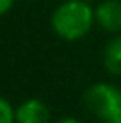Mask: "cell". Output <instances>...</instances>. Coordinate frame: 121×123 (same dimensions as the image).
I'll use <instances>...</instances> for the list:
<instances>
[{"mask_svg":"<svg viewBox=\"0 0 121 123\" xmlns=\"http://www.w3.org/2000/svg\"><path fill=\"white\" fill-rule=\"evenodd\" d=\"M94 9L84 0H66L55 7L50 18L53 32L66 41L84 37L94 25Z\"/></svg>","mask_w":121,"mask_h":123,"instance_id":"cell-1","label":"cell"},{"mask_svg":"<svg viewBox=\"0 0 121 123\" xmlns=\"http://www.w3.org/2000/svg\"><path fill=\"white\" fill-rule=\"evenodd\" d=\"M84 105L102 123H121V89L109 82H96L87 87Z\"/></svg>","mask_w":121,"mask_h":123,"instance_id":"cell-2","label":"cell"},{"mask_svg":"<svg viewBox=\"0 0 121 123\" xmlns=\"http://www.w3.org/2000/svg\"><path fill=\"white\" fill-rule=\"evenodd\" d=\"M94 20L103 31L119 32L121 31V0H103L94 7Z\"/></svg>","mask_w":121,"mask_h":123,"instance_id":"cell-3","label":"cell"},{"mask_svg":"<svg viewBox=\"0 0 121 123\" xmlns=\"http://www.w3.org/2000/svg\"><path fill=\"white\" fill-rule=\"evenodd\" d=\"M16 123H50V109L43 100L29 98L16 107Z\"/></svg>","mask_w":121,"mask_h":123,"instance_id":"cell-4","label":"cell"},{"mask_svg":"<svg viewBox=\"0 0 121 123\" xmlns=\"http://www.w3.org/2000/svg\"><path fill=\"white\" fill-rule=\"evenodd\" d=\"M103 64L112 75H121V36L110 39L103 52Z\"/></svg>","mask_w":121,"mask_h":123,"instance_id":"cell-5","label":"cell"},{"mask_svg":"<svg viewBox=\"0 0 121 123\" xmlns=\"http://www.w3.org/2000/svg\"><path fill=\"white\" fill-rule=\"evenodd\" d=\"M0 123H16V109L4 96H0Z\"/></svg>","mask_w":121,"mask_h":123,"instance_id":"cell-6","label":"cell"},{"mask_svg":"<svg viewBox=\"0 0 121 123\" xmlns=\"http://www.w3.org/2000/svg\"><path fill=\"white\" fill-rule=\"evenodd\" d=\"M12 6H14V0H0V16L9 12L12 9Z\"/></svg>","mask_w":121,"mask_h":123,"instance_id":"cell-7","label":"cell"},{"mask_svg":"<svg viewBox=\"0 0 121 123\" xmlns=\"http://www.w3.org/2000/svg\"><path fill=\"white\" fill-rule=\"evenodd\" d=\"M57 123H80V121L75 120V118H62V120H59Z\"/></svg>","mask_w":121,"mask_h":123,"instance_id":"cell-8","label":"cell"},{"mask_svg":"<svg viewBox=\"0 0 121 123\" xmlns=\"http://www.w3.org/2000/svg\"><path fill=\"white\" fill-rule=\"evenodd\" d=\"M29 2H36V0H29Z\"/></svg>","mask_w":121,"mask_h":123,"instance_id":"cell-9","label":"cell"}]
</instances>
